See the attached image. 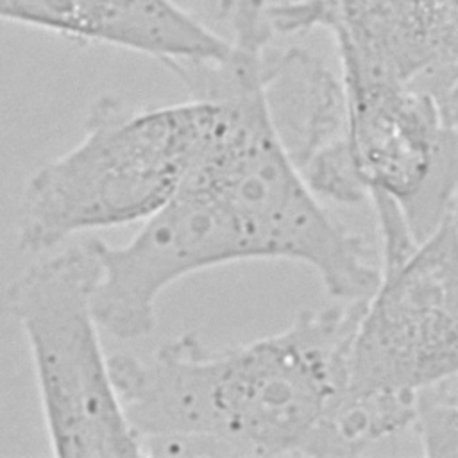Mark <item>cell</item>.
Returning <instances> with one entry per match:
<instances>
[{
    "label": "cell",
    "instance_id": "9c48e42d",
    "mask_svg": "<svg viewBox=\"0 0 458 458\" xmlns=\"http://www.w3.org/2000/svg\"><path fill=\"white\" fill-rule=\"evenodd\" d=\"M428 390H433L435 394L449 397V399H458V376L451 377L447 381H442V383H438V385H435Z\"/></svg>",
    "mask_w": 458,
    "mask_h": 458
},
{
    "label": "cell",
    "instance_id": "6da1fadb",
    "mask_svg": "<svg viewBox=\"0 0 458 458\" xmlns=\"http://www.w3.org/2000/svg\"><path fill=\"white\" fill-rule=\"evenodd\" d=\"M365 302L302 310L245 344L215 347L186 331L148 354H113L143 456L327 458Z\"/></svg>",
    "mask_w": 458,
    "mask_h": 458
},
{
    "label": "cell",
    "instance_id": "52a82bcc",
    "mask_svg": "<svg viewBox=\"0 0 458 458\" xmlns=\"http://www.w3.org/2000/svg\"><path fill=\"white\" fill-rule=\"evenodd\" d=\"M0 21L129 50L165 68L231 52L227 36L177 0H0Z\"/></svg>",
    "mask_w": 458,
    "mask_h": 458
},
{
    "label": "cell",
    "instance_id": "8fae6325",
    "mask_svg": "<svg viewBox=\"0 0 458 458\" xmlns=\"http://www.w3.org/2000/svg\"><path fill=\"white\" fill-rule=\"evenodd\" d=\"M456 206H458V197H456Z\"/></svg>",
    "mask_w": 458,
    "mask_h": 458
},
{
    "label": "cell",
    "instance_id": "30bf717a",
    "mask_svg": "<svg viewBox=\"0 0 458 458\" xmlns=\"http://www.w3.org/2000/svg\"><path fill=\"white\" fill-rule=\"evenodd\" d=\"M233 2H236V0H215V5H216V13L218 14H222Z\"/></svg>",
    "mask_w": 458,
    "mask_h": 458
},
{
    "label": "cell",
    "instance_id": "3957f363",
    "mask_svg": "<svg viewBox=\"0 0 458 458\" xmlns=\"http://www.w3.org/2000/svg\"><path fill=\"white\" fill-rule=\"evenodd\" d=\"M98 238L39 254L0 290L25 336L48 445L66 458L143 456L100 340Z\"/></svg>",
    "mask_w": 458,
    "mask_h": 458
},
{
    "label": "cell",
    "instance_id": "5b68a950",
    "mask_svg": "<svg viewBox=\"0 0 458 458\" xmlns=\"http://www.w3.org/2000/svg\"><path fill=\"white\" fill-rule=\"evenodd\" d=\"M301 18L335 39L342 82H458V0H304Z\"/></svg>",
    "mask_w": 458,
    "mask_h": 458
},
{
    "label": "cell",
    "instance_id": "8992f818",
    "mask_svg": "<svg viewBox=\"0 0 458 458\" xmlns=\"http://www.w3.org/2000/svg\"><path fill=\"white\" fill-rule=\"evenodd\" d=\"M272 43L263 52V89L292 163L318 199L347 206L369 199L351 150L342 79L315 54Z\"/></svg>",
    "mask_w": 458,
    "mask_h": 458
},
{
    "label": "cell",
    "instance_id": "277c9868",
    "mask_svg": "<svg viewBox=\"0 0 458 458\" xmlns=\"http://www.w3.org/2000/svg\"><path fill=\"white\" fill-rule=\"evenodd\" d=\"M458 376V206L399 261L381 265L349 354L347 390L417 397Z\"/></svg>",
    "mask_w": 458,
    "mask_h": 458
},
{
    "label": "cell",
    "instance_id": "ba28073f",
    "mask_svg": "<svg viewBox=\"0 0 458 458\" xmlns=\"http://www.w3.org/2000/svg\"><path fill=\"white\" fill-rule=\"evenodd\" d=\"M419 445L429 458H458V399L422 390L411 420Z\"/></svg>",
    "mask_w": 458,
    "mask_h": 458
},
{
    "label": "cell",
    "instance_id": "7a4b0ae2",
    "mask_svg": "<svg viewBox=\"0 0 458 458\" xmlns=\"http://www.w3.org/2000/svg\"><path fill=\"white\" fill-rule=\"evenodd\" d=\"M218 113L211 95L136 106L120 95L91 100L79 141L25 181L16 242L45 254L75 234L143 222L181 186Z\"/></svg>",
    "mask_w": 458,
    "mask_h": 458
}]
</instances>
